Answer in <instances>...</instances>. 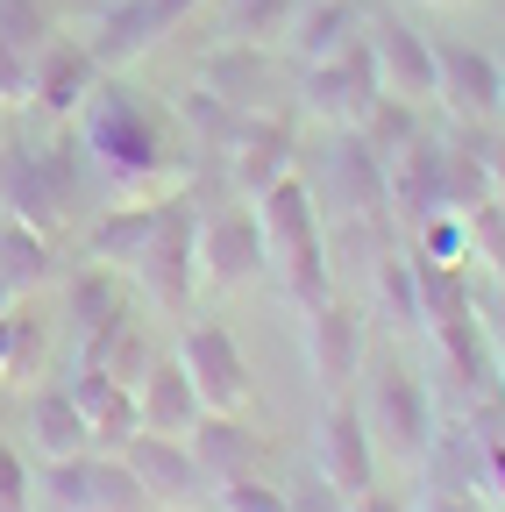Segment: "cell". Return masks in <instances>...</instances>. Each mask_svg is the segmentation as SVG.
I'll return each instance as SVG.
<instances>
[{"instance_id": "5bb4252c", "label": "cell", "mask_w": 505, "mask_h": 512, "mask_svg": "<svg viewBox=\"0 0 505 512\" xmlns=\"http://www.w3.org/2000/svg\"><path fill=\"white\" fill-rule=\"evenodd\" d=\"M385 192H392V221L413 235L427 214H449V143L441 136H420L385 164Z\"/></svg>"}, {"instance_id": "3957f363", "label": "cell", "mask_w": 505, "mask_h": 512, "mask_svg": "<svg viewBox=\"0 0 505 512\" xmlns=\"http://www.w3.org/2000/svg\"><path fill=\"white\" fill-rule=\"evenodd\" d=\"M129 285L157 313H193V292H200V207H193V192H171L157 207V228H150L143 256L129 264Z\"/></svg>"}, {"instance_id": "4dcf8cb0", "label": "cell", "mask_w": 505, "mask_h": 512, "mask_svg": "<svg viewBox=\"0 0 505 512\" xmlns=\"http://www.w3.org/2000/svg\"><path fill=\"white\" fill-rule=\"evenodd\" d=\"M370 278H377V313L392 320L399 335H413L420 328V292H413V256L406 249H385L370 264Z\"/></svg>"}, {"instance_id": "ab89813d", "label": "cell", "mask_w": 505, "mask_h": 512, "mask_svg": "<svg viewBox=\"0 0 505 512\" xmlns=\"http://www.w3.org/2000/svg\"><path fill=\"white\" fill-rule=\"evenodd\" d=\"M285 512H349V498H342L321 470H306V477L285 491Z\"/></svg>"}, {"instance_id": "d590c367", "label": "cell", "mask_w": 505, "mask_h": 512, "mask_svg": "<svg viewBox=\"0 0 505 512\" xmlns=\"http://www.w3.org/2000/svg\"><path fill=\"white\" fill-rule=\"evenodd\" d=\"M456 143H470V157L491 178V200L505 207V121H456Z\"/></svg>"}, {"instance_id": "74e56055", "label": "cell", "mask_w": 505, "mask_h": 512, "mask_svg": "<svg viewBox=\"0 0 505 512\" xmlns=\"http://www.w3.org/2000/svg\"><path fill=\"white\" fill-rule=\"evenodd\" d=\"M463 221H470V264H491V278H505V207L484 200Z\"/></svg>"}, {"instance_id": "b9f144b4", "label": "cell", "mask_w": 505, "mask_h": 512, "mask_svg": "<svg viewBox=\"0 0 505 512\" xmlns=\"http://www.w3.org/2000/svg\"><path fill=\"white\" fill-rule=\"evenodd\" d=\"M413 512H484L470 491H434V484H420V498H413Z\"/></svg>"}, {"instance_id": "7bdbcfd3", "label": "cell", "mask_w": 505, "mask_h": 512, "mask_svg": "<svg viewBox=\"0 0 505 512\" xmlns=\"http://www.w3.org/2000/svg\"><path fill=\"white\" fill-rule=\"evenodd\" d=\"M349 512H413V498H399V491H377V484H363V491L349 498Z\"/></svg>"}, {"instance_id": "6da1fadb", "label": "cell", "mask_w": 505, "mask_h": 512, "mask_svg": "<svg viewBox=\"0 0 505 512\" xmlns=\"http://www.w3.org/2000/svg\"><path fill=\"white\" fill-rule=\"evenodd\" d=\"M79 157L100 171V185L114 200H171V192H193V164H185V150H171L164 121L129 86H107V79L79 107Z\"/></svg>"}, {"instance_id": "52a82bcc", "label": "cell", "mask_w": 505, "mask_h": 512, "mask_svg": "<svg viewBox=\"0 0 505 512\" xmlns=\"http://www.w3.org/2000/svg\"><path fill=\"white\" fill-rule=\"evenodd\" d=\"M214 157L228 164V185L242 192V200H257V192H271V185L292 171V157H299V128H292L285 114H271V107H249V114L235 121V136H228Z\"/></svg>"}, {"instance_id": "5b68a950", "label": "cell", "mask_w": 505, "mask_h": 512, "mask_svg": "<svg viewBox=\"0 0 505 512\" xmlns=\"http://www.w3.org/2000/svg\"><path fill=\"white\" fill-rule=\"evenodd\" d=\"M36 498H50L57 512H114V505H150L129 456L114 448H86V456H65V463H43L36 477Z\"/></svg>"}, {"instance_id": "ffe728a7", "label": "cell", "mask_w": 505, "mask_h": 512, "mask_svg": "<svg viewBox=\"0 0 505 512\" xmlns=\"http://www.w3.org/2000/svg\"><path fill=\"white\" fill-rule=\"evenodd\" d=\"M200 86L207 93H221L228 107H264L271 100V86H278V64H271V43H221V50H207L200 57Z\"/></svg>"}, {"instance_id": "4fadbf2b", "label": "cell", "mask_w": 505, "mask_h": 512, "mask_svg": "<svg viewBox=\"0 0 505 512\" xmlns=\"http://www.w3.org/2000/svg\"><path fill=\"white\" fill-rule=\"evenodd\" d=\"M200 8H207V0H114L86 43L100 57V72H121V64H136L143 50H157L185 15H200Z\"/></svg>"}, {"instance_id": "d4e9b609", "label": "cell", "mask_w": 505, "mask_h": 512, "mask_svg": "<svg viewBox=\"0 0 505 512\" xmlns=\"http://www.w3.org/2000/svg\"><path fill=\"white\" fill-rule=\"evenodd\" d=\"M72 320H79V349L107 342L121 320H136V299H129V278L107 271V264H86L72 278Z\"/></svg>"}, {"instance_id": "f546056e", "label": "cell", "mask_w": 505, "mask_h": 512, "mask_svg": "<svg viewBox=\"0 0 505 512\" xmlns=\"http://www.w3.org/2000/svg\"><path fill=\"white\" fill-rule=\"evenodd\" d=\"M356 136L392 164V157L420 136V107H413V100H399V93H377V100L363 107V121H356Z\"/></svg>"}, {"instance_id": "2e32d148", "label": "cell", "mask_w": 505, "mask_h": 512, "mask_svg": "<svg viewBox=\"0 0 505 512\" xmlns=\"http://www.w3.org/2000/svg\"><path fill=\"white\" fill-rule=\"evenodd\" d=\"M434 100L456 121H498L505 100V64L477 43H434Z\"/></svg>"}, {"instance_id": "4316f807", "label": "cell", "mask_w": 505, "mask_h": 512, "mask_svg": "<svg viewBox=\"0 0 505 512\" xmlns=\"http://www.w3.org/2000/svg\"><path fill=\"white\" fill-rule=\"evenodd\" d=\"M185 448L200 456V470L221 484V477H242V470H257L264 456V441L242 427V413H200V427L185 434Z\"/></svg>"}, {"instance_id": "8992f818", "label": "cell", "mask_w": 505, "mask_h": 512, "mask_svg": "<svg viewBox=\"0 0 505 512\" xmlns=\"http://www.w3.org/2000/svg\"><path fill=\"white\" fill-rule=\"evenodd\" d=\"M129 470H136V484H143V498L150 505H164V512H214V477L200 470V456L185 448L178 434H129Z\"/></svg>"}, {"instance_id": "836d02e7", "label": "cell", "mask_w": 505, "mask_h": 512, "mask_svg": "<svg viewBox=\"0 0 505 512\" xmlns=\"http://www.w3.org/2000/svg\"><path fill=\"white\" fill-rule=\"evenodd\" d=\"M57 36L50 8L43 0H0V50H15V57H43V43Z\"/></svg>"}, {"instance_id": "f1b7e54d", "label": "cell", "mask_w": 505, "mask_h": 512, "mask_svg": "<svg viewBox=\"0 0 505 512\" xmlns=\"http://www.w3.org/2000/svg\"><path fill=\"white\" fill-rule=\"evenodd\" d=\"M0 278H8L22 299H29V285H50L57 278L50 235H36L29 221H0Z\"/></svg>"}, {"instance_id": "9c48e42d", "label": "cell", "mask_w": 505, "mask_h": 512, "mask_svg": "<svg viewBox=\"0 0 505 512\" xmlns=\"http://www.w3.org/2000/svg\"><path fill=\"white\" fill-rule=\"evenodd\" d=\"M377 93H385V79H377V57H370L363 36H356L349 50L321 57V64H306V79H299L306 114H313V121H328V128H356L363 107H370Z\"/></svg>"}, {"instance_id": "f6af8a7d", "label": "cell", "mask_w": 505, "mask_h": 512, "mask_svg": "<svg viewBox=\"0 0 505 512\" xmlns=\"http://www.w3.org/2000/svg\"><path fill=\"white\" fill-rule=\"evenodd\" d=\"M15 299H22V292H15V285H8V278H0V313H8V306H15Z\"/></svg>"}, {"instance_id": "1f68e13d", "label": "cell", "mask_w": 505, "mask_h": 512, "mask_svg": "<svg viewBox=\"0 0 505 512\" xmlns=\"http://www.w3.org/2000/svg\"><path fill=\"white\" fill-rule=\"evenodd\" d=\"M43 363V320L22 313V299L0 313V384H29Z\"/></svg>"}, {"instance_id": "7402d4cb", "label": "cell", "mask_w": 505, "mask_h": 512, "mask_svg": "<svg viewBox=\"0 0 505 512\" xmlns=\"http://www.w3.org/2000/svg\"><path fill=\"white\" fill-rule=\"evenodd\" d=\"M328 185H335V207H342V214H392L385 157H377L356 128H342V143L328 150Z\"/></svg>"}, {"instance_id": "ee69618b", "label": "cell", "mask_w": 505, "mask_h": 512, "mask_svg": "<svg viewBox=\"0 0 505 512\" xmlns=\"http://www.w3.org/2000/svg\"><path fill=\"white\" fill-rule=\"evenodd\" d=\"M484 498L491 512H505V448H484Z\"/></svg>"}, {"instance_id": "ac0fdd59", "label": "cell", "mask_w": 505, "mask_h": 512, "mask_svg": "<svg viewBox=\"0 0 505 512\" xmlns=\"http://www.w3.org/2000/svg\"><path fill=\"white\" fill-rule=\"evenodd\" d=\"M93 86H100V57H93V43L50 36L43 57H36V100H29V107H43L50 121H79V107L93 100Z\"/></svg>"}, {"instance_id": "7c38bea8", "label": "cell", "mask_w": 505, "mask_h": 512, "mask_svg": "<svg viewBox=\"0 0 505 512\" xmlns=\"http://www.w3.org/2000/svg\"><path fill=\"white\" fill-rule=\"evenodd\" d=\"M178 363H185V377H193V392H200L207 413H242L249 406V356H242V342L221 328V320L185 328L178 335Z\"/></svg>"}, {"instance_id": "8fae6325", "label": "cell", "mask_w": 505, "mask_h": 512, "mask_svg": "<svg viewBox=\"0 0 505 512\" xmlns=\"http://www.w3.org/2000/svg\"><path fill=\"white\" fill-rule=\"evenodd\" d=\"M271 271V249L257 228V207H221L200 221V285L214 292H242Z\"/></svg>"}, {"instance_id": "484cf974", "label": "cell", "mask_w": 505, "mask_h": 512, "mask_svg": "<svg viewBox=\"0 0 505 512\" xmlns=\"http://www.w3.org/2000/svg\"><path fill=\"white\" fill-rule=\"evenodd\" d=\"M157 207H164V200H114V207L86 228V256L129 278V264L143 256V242H150V228H157Z\"/></svg>"}, {"instance_id": "603a6c76", "label": "cell", "mask_w": 505, "mask_h": 512, "mask_svg": "<svg viewBox=\"0 0 505 512\" xmlns=\"http://www.w3.org/2000/svg\"><path fill=\"white\" fill-rule=\"evenodd\" d=\"M136 406H143V427H150V434H178V441L193 434V427H200V413H207L178 356H157V363L143 370V384H136Z\"/></svg>"}, {"instance_id": "f35d334b", "label": "cell", "mask_w": 505, "mask_h": 512, "mask_svg": "<svg viewBox=\"0 0 505 512\" xmlns=\"http://www.w3.org/2000/svg\"><path fill=\"white\" fill-rule=\"evenodd\" d=\"M0 512H36V477L8 441H0Z\"/></svg>"}, {"instance_id": "8d00e7d4", "label": "cell", "mask_w": 505, "mask_h": 512, "mask_svg": "<svg viewBox=\"0 0 505 512\" xmlns=\"http://www.w3.org/2000/svg\"><path fill=\"white\" fill-rule=\"evenodd\" d=\"M214 512H285V491L264 484L257 470H242V477H221L214 484Z\"/></svg>"}, {"instance_id": "30bf717a", "label": "cell", "mask_w": 505, "mask_h": 512, "mask_svg": "<svg viewBox=\"0 0 505 512\" xmlns=\"http://www.w3.org/2000/svg\"><path fill=\"white\" fill-rule=\"evenodd\" d=\"M363 43L377 57V79H385V93L399 100H434V36H420L399 8H385V0H370L363 15Z\"/></svg>"}, {"instance_id": "44dd1931", "label": "cell", "mask_w": 505, "mask_h": 512, "mask_svg": "<svg viewBox=\"0 0 505 512\" xmlns=\"http://www.w3.org/2000/svg\"><path fill=\"white\" fill-rule=\"evenodd\" d=\"M363 15H370V0H299V15L285 29V50L299 64H321V57H335L363 36Z\"/></svg>"}, {"instance_id": "277c9868", "label": "cell", "mask_w": 505, "mask_h": 512, "mask_svg": "<svg viewBox=\"0 0 505 512\" xmlns=\"http://www.w3.org/2000/svg\"><path fill=\"white\" fill-rule=\"evenodd\" d=\"M363 420H370V441L385 448V456H399V463H420L427 441H434V399H427V384L406 363H377Z\"/></svg>"}, {"instance_id": "681fc988", "label": "cell", "mask_w": 505, "mask_h": 512, "mask_svg": "<svg viewBox=\"0 0 505 512\" xmlns=\"http://www.w3.org/2000/svg\"><path fill=\"white\" fill-rule=\"evenodd\" d=\"M498 121H505V100H498Z\"/></svg>"}, {"instance_id": "ba28073f", "label": "cell", "mask_w": 505, "mask_h": 512, "mask_svg": "<svg viewBox=\"0 0 505 512\" xmlns=\"http://www.w3.org/2000/svg\"><path fill=\"white\" fill-rule=\"evenodd\" d=\"M306 320V370L313 384H321L328 399H349L356 392V377L370 363V328H363V313L349 299H328V306H313L299 313Z\"/></svg>"}, {"instance_id": "d6a6232c", "label": "cell", "mask_w": 505, "mask_h": 512, "mask_svg": "<svg viewBox=\"0 0 505 512\" xmlns=\"http://www.w3.org/2000/svg\"><path fill=\"white\" fill-rule=\"evenodd\" d=\"M299 0H221V29L235 43H285Z\"/></svg>"}, {"instance_id": "7a4b0ae2", "label": "cell", "mask_w": 505, "mask_h": 512, "mask_svg": "<svg viewBox=\"0 0 505 512\" xmlns=\"http://www.w3.org/2000/svg\"><path fill=\"white\" fill-rule=\"evenodd\" d=\"M72 200H79V136L50 143V150L0 143V214L8 221H29L36 235H57L72 221Z\"/></svg>"}, {"instance_id": "e575fe53", "label": "cell", "mask_w": 505, "mask_h": 512, "mask_svg": "<svg viewBox=\"0 0 505 512\" xmlns=\"http://www.w3.org/2000/svg\"><path fill=\"white\" fill-rule=\"evenodd\" d=\"M413 256L420 264H470V221L463 214H427L413 228Z\"/></svg>"}, {"instance_id": "c3c4849f", "label": "cell", "mask_w": 505, "mask_h": 512, "mask_svg": "<svg viewBox=\"0 0 505 512\" xmlns=\"http://www.w3.org/2000/svg\"><path fill=\"white\" fill-rule=\"evenodd\" d=\"M114 512H150V505H114Z\"/></svg>"}, {"instance_id": "7dc6e473", "label": "cell", "mask_w": 505, "mask_h": 512, "mask_svg": "<svg viewBox=\"0 0 505 512\" xmlns=\"http://www.w3.org/2000/svg\"><path fill=\"white\" fill-rule=\"evenodd\" d=\"M427 8H463V0H427Z\"/></svg>"}, {"instance_id": "d6986e66", "label": "cell", "mask_w": 505, "mask_h": 512, "mask_svg": "<svg viewBox=\"0 0 505 512\" xmlns=\"http://www.w3.org/2000/svg\"><path fill=\"white\" fill-rule=\"evenodd\" d=\"M249 207H257V228H264V249H271V264L328 235V221H321V200H313V185H306L299 171H285V178H278L271 192H257Z\"/></svg>"}, {"instance_id": "bcb514c9", "label": "cell", "mask_w": 505, "mask_h": 512, "mask_svg": "<svg viewBox=\"0 0 505 512\" xmlns=\"http://www.w3.org/2000/svg\"><path fill=\"white\" fill-rule=\"evenodd\" d=\"M498 392H505V349H498Z\"/></svg>"}, {"instance_id": "e0dca14e", "label": "cell", "mask_w": 505, "mask_h": 512, "mask_svg": "<svg viewBox=\"0 0 505 512\" xmlns=\"http://www.w3.org/2000/svg\"><path fill=\"white\" fill-rule=\"evenodd\" d=\"M65 392L79 399V413H86V427H93V448H129V434H143V406H136V384H121L107 363H93V356H79V370L65 377Z\"/></svg>"}, {"instance_id": "83f0119b", "label": "cell", "mask_w": 505, "mask_h": 512, "mask_svg": "<svg viewBox=\"0 0 505 512\" xmlns=\"http://www.w3.org/2000/svg\"><path fill=\"white\" fill-rule=\"evenodd\" d=\"M271 271H278V285H285V299H292L299 313H313V306L335 299V256H328V235L306 242V249H292V256H278Z\"/></svg>"}, {"instance_id": "60d3db41", "label": "cell", "mask_w": 505, "mask_h": 512, "mask_svg": "<svg viewBox=\"0 0 505 512\" xmlns=\"http://www.w3.org/2000/svg\"><path fill=\"white\" fill-rule=\"evenodd\" d=\"M477 320H484V335L505 349V278H491V285H477Z\"/></svg>"}, {"instance_id": "cb8c5ba5", "label": "cell", "mask_w": 505, "mask_h": 512, "mask_svg": "<svg viewBox=\"0 0 505 512\" xmlns=\"http://www.w3.org/2000/svg\"><path fill=\"white\" fill-rule=\"evenodd\" d=\"M22 434H29V448L43 463H65V456H86L93 448V427H86V413H79V399L65 392V384H43V392L29 399Z\"/></svg>"}, {"instance_id": "9a60e30c", "label": "cell", "mask_w": 505, "mask_h": 512, "mask_svg": "<svg viewBox=\"0 0 505 512\" xmlns=\"http://www.w3.org/2000/svg\"><path fill=\"white\" fill-rule=\"evenodd\" d=\"M313 470H321L342 498H356L363 484H377V441L356 399H328L321 427H313Z\"/></svg>"}]
</instances>
